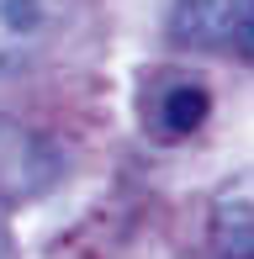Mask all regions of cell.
Here are the masks:
<instances>
[{"label":"cell","mask_w":254,"mask_h":259,"mask_svg":"<svg viewBox=\"0 0 254 259\" xmlns=\"http://www.w3.org/2000/svg\"><path fill=\"white\" fill-rule=\"evenodd\" d=\"M233 53H244L249 64H254V0H244V16H238V27H233V42H228Z\"/></svg>","instance_id":"cell-6"},{"label":"cell","mask_w":254,"mask_h":259,"mask_svg":"<svg viewBox=\"0 0 254 259\" xmlns=\"http://www.w3.org/2000/svg\"><path fill=\"white\" fill-rule=\"evenodd\" d=\"M59 175V154L48 138L27 133L21 122L0 116V201H27L43 196Z\"/></svg>","instance_id":"cell-2"},{"label":"cell","mask_w":254,"mask_h":259,"mask_svg":"<svg viewBox=\"0 0 254 259\" xmlns=\"http://www.w3.org/2000/svg\"><path fill=\"white\" fill-rule=\"evenodd\" d=\"M238 16H244V0H175L170 37L180 48H228Z\"/></svg>","instance_id":"cell-3"},{"label":"cell","mask_w":254,"mask_h":259,"mask_svg":"<svg viewBox=\"0 0 254 259\" xmlns=\"http://www.w3.org/2000/svg\"><path fill=\"white\" fill-rule=\"evenodd\" d=\"M206 111H212V96H206L201 85H191V79H180V85H170L164 96L154 106V133L159 138H191L196 127L206 122Z\"/></svg>","instance_id":"cell-4"},{"label":"cell","mask_w":254,"mask_h":259,"mask_svg":"<svg viewBox=\"0 0 254 259\" xmlns=\"http://www.w3.org/2000/svg\"><path fill=\"white\" fill-rule=\"evenodd\" d=\"M69 0H0V74H21L64 32Z\"/></svg>","instance_id":"cell-1"},{"label":"cell","mask_w":254,"mask_h":259,"mask_svg":"<svg viewBox=\"0 0 254 259\" xmlns=\"http://www.w3.org/2000/svg\"><path fill=\"white\" fill-rule=\"evenodd\" d=\"M217 243L228 259H254V191H228L217 201Z\"/></svg>","instance_id":"cell-5"}]
</instances>
